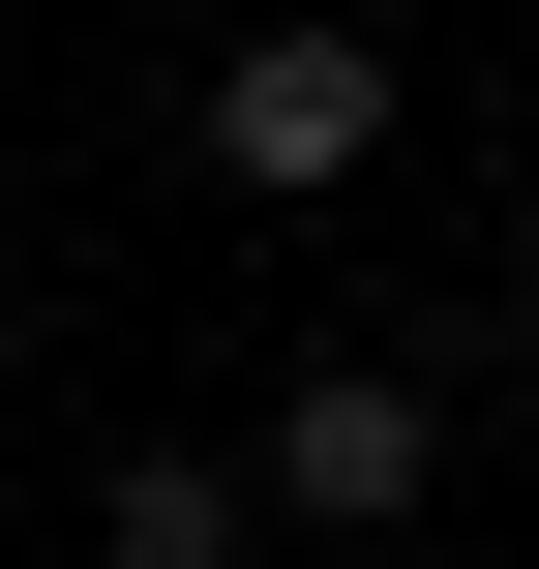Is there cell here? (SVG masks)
<instances>
[{
  "instance_id": "2",
  "label": "cell",
  "mask_w": 539,
  "mask_h": 569,
  "mask_svg": "<svg viewBox=\"0 0 539 569\" xmlns=\"http://www.w3.org/2000/svg\"><path fill=\"white\" fill-rule=\"evenodd\" d=\"M390 120H420L390 30H240V60H210V180H240V210H360Z\"/></svg>"
},
{
  "instance_id": "4",
  "label": "cell",
  "mask_w": 539,
  "mask_h": 569,
  "mask_svg": "<svg viewBox=\"0 0 539 569\" xmlns=\"http://www.w3.org/2000/svg\"><path fill=\"white\" fill-rule=\"evenodd\" d=\"M0 330H30V210H0Z\"/></svg>"
},
{
  "instance_id": "3",
  "label": "cell",
  "mask_w": 539,
  "mask_h": 569,
  "mask_svg": "<svg viewBox=\"0 0 539 569\" xmlns=\"http://www.w3.org/2000/svg\"><path fill=\"white\" fill-rule=\"evenodd\" d=\"M240 510H270L240 450H120L90 480V569H240Z\"/></svg>"
},
{
  "instance_id": "1",
  "label": "cell",
  "mask_w": 539,
  "mask_h": 569,
  "mask_svg": "<svg viewBox=\"0 0 539 569\" xmlns=\"http://www.w3.org/2000/svg\"><path fill=\"white\" fill-rule=\"evenodd\" d=\"M240 480H270L330 569H390L420 510H450V390H420V360H300V390L240 420Z\"/></svg>"
}]
</instances>
